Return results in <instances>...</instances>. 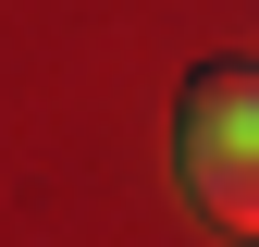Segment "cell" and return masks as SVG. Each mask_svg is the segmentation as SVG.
<instances>
[{
  "label": "cell",
  "instance_id": "1",
  "mask_svg": "<svg viewBox=\"0 0 259 247\" xmlns=\"http://www.w3.org/2000/svg\"><path fill=\"white\" fill-rule=\"evenodd\" d=\"M173 161H185V198H198L222 235H259V62H210V74L185 87Z\"/></svg>",
  "mask_w": 259,
  "mask_h": 247
}]
</instances>
